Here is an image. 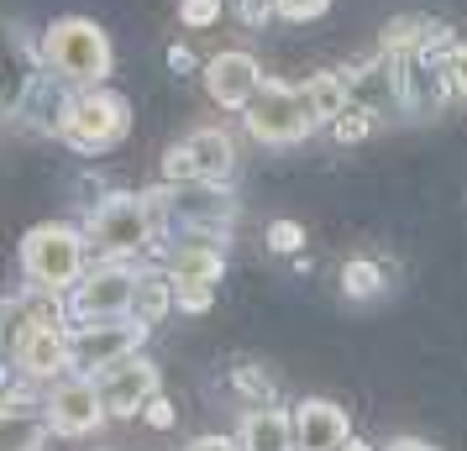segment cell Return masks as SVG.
Returning <instances> with one entry per match:
<instances>
[{
    "label": "cell",
    "instance_id": "6da1fadb",
    "mask_svg": "<svg viewBox=\"0 0 467 451\" xmlns=\"http://www.w3.org/2000/svg\"><path fill=\"white\" fill-rule=\"evenodd\" d=\"M37 64L74 89H100L110 79V68H116V47H110L100 22H89V16H58V22L43 26Z\"/></svg>",
    "mask_w": 467,
    "mask_h": 451
},
{
    "label": "cell",
    "instance_id": "7a4b0ae2",
    "mask_svg": "<svg viewBox=\"0 0 467 451\" xmlns=\"http://www.w3.org/2000/svg\"><path fill=\"white\" fill-rule=\"evenodd\" d=\"M85 237H89V258L95 262H137L148 252H158L163 231H158V215H152L148 194L116 190L89 210Z\"/></svg>",
    "mask_w": 467,
    "mask_h": 451
},
{
    "label": "cell",
    "instance_id": "3957f363",
    "mask_svg": "<svg viewBox=\"0 0 467 451\" xmlns=\"http://www.w3.org/2000/svg\"><path fill=\"white\" fill-rule=\"evenodd\" d=\"M22 283L26 289H37V294H68L74 283L85 279L89 258V237L79 226H68V220H37L32 231L22 237Z\"/></svg>",
    "mask_w": 467,
    "mask_h": 451
},
{
    "label": "cell",
    "instance_id": "277c9868",
    "mask_svg": "<svg viewBox=\"0 0 467 451\" xmlns=\"http://www.w3.org/2000/svg\"><path fill=\"white\" fill-rule=\"evenodd\" d=\"M148 194L152 215H158V231H211V237H226L236 220V194L226 184H205V179H190V184H163V190H142Z\"/></svg>",
    "mask_w": 467,
    "mask_h": 451
},
{
    "label": "cell",
    "instance_id": "5b68a950",
    "mask_svg": "<svg viewBox=\"0 0 467 451\" xmlns=\"http://www.w3.org/2000/svg\"><path fill=\"white\" fill-rule=\"evenodd\" d=\"M242 131L253 142H263V148H299L316 131V116L305 106V89L284 85V79H268L253 95V106L242 110Z\"/></svg>",
    "mask_w": 467,
    "mask_h": 451
},
{
    "label": "cell",
    "instance_id": "8992f818",
    "mask_svg": "<svg viewBox=\"0 0 467 451\" xmlns=\"http://www.w3.org/2000/svg\"><path fill=\"white\" fill-rule=\"evenodd\" d=\"M148 321L137 315H116V321H74L68 325V346H74V373L100 378L106 367L127 363L148 346Z\"/></svg>",
    "mask_w": 467,
    "mask_h": 451
},
{
    "label": "cell",
    "instance_id": "52a82bcc",
    "mask_svg": "<svg viewBox=\"0 0 467 451\" xmlns=\"http://www.w3.org/2000/svg\"><path fill=\"white\" fill-rule=\"evenodd\" d=\"M131 131V106L116 89H79L64 121V142L74 152H110Z\"/></svg>",
    "mask_w": 467,
    "mask_h": 451
},
{
    "label": "cell",
    "instance_id": "ba28073f",
    "mask_svg": "<svg viewBox=\"0 0 467 451\" xmlns=\"http://www.w3.org/2000/svg\"><path fill=\"white\" fill-rule=\"evenodd\" d=\"M68 325L74 321H116L137 304V262H89L85 279L64 294Z\"/></svg>",
    "mask_w": 467,
    "mask_h": 451
},
{
    "label": "cell",
    "instance_id": "9c48e42d",
    "mask_svg": "<svg viewBox=\"0 0 467 451\" xmlns=\"http://www.w3.org/2000/svg\"><path fill=\"white\" fill-rule=\"evenodd\" d=\"M232 173H236V142L226 127H200L163 152V179L169 184H190V179L232 184Z\"/></svg>",
    "mask_w": 467,
    "mask_h": 451
},
{
    "label": "cell",
    "instance_id": "30bf717a",
    "mask_svg": "<svg viewBox=\"0 0 467 451\" xmlns=\"http://www.w3.org/2000/svg\"><path fill=\"white\" fill-rule=\"evenodd\" d=\"M47 420H53L58 436H95L110 420L100 384L85 378V373H68L58 384H47Z\"/></svg>",
    "mask_w": 467,
    "mask_h": 451
},
{
    "label": "cell",
    "instance_id": "8fae6325",
    "mask_svg": "<svg viewBox=\"0 0 467 451\" xmlns=\"http://www.w3.org/2000/svg\"><path fill=\"white\" fill-rule=\"evenodd\" d=\"M100 394H106V409L110 420H137L142 409H148L152 394H163V378H158V363H152L148 352H137V357H127V363L106 367L100 378Z\"/></svg>",
    "mask_w": 467,
    "mask_h": 451
},
{
    "label": "cell",
    "instance_id": "7c38bea8",
    "mask_svg": "<svg viewBox=\"0 0 467 451\" xmlns=\"http://www.w3.org/2000/svg\"><path fill=\"white\" fill-rule=\"evenodd\" d=\"M152 258L169 268L173 279H205L215 283L226 273V237H211V231H169L158 241Z\"/></svg>",
    "mask_w": 467,
    "mask_h": 451
},
{
    "label": "cell",
    "instance_id": "4fadbf2b",
    "mask_svg": "<svg viewBox=\"0 0 467 451\" xmlns=\"http://www.w3.org/2000/svg\"><path fill=\"white\" fill-rule=\"evenodd\" d=\"M11 363L22 378L32 384H58L74 373V346H68V325H37V331H26L22 342L11 346Z\"/></svg>",
    "mask_w": 467,
    "mask_h": 451
},
{
    "label": "cell",
    "instance_id": "5bb4252c",
    "mask_svg": "<svg viewBox=\"0 0 467 451\" xmlns=\"http://www.w3.org/2000/svg\"><path fill=\"white\" fill-rule=\"evenodd\" d=\"M263 85H268L263 64H257L253 53H242V47H226V53H215L211 64H205V95L221 110H247Z\"/></svg>",
    "mask_w": 467,
    "mask_h": 451
},
{
    "label": "cell",
    "instance_id": "9a60e30c",
    "mask_svg": "<svg viewBox=\"0 0 467 451\" xmlns=\"http://www.w3.org/2000/svg\"><path fill=\"white\" fill-rule=\"evenodd\" d=\"M352 441V420L337 399L310 394L295 405V451H341Z\"/></svg>",
    "mask_w": 467,
    "mask_h": 451
},
{
    "label": "cell",
    "instance_id": "2e32d148",
    "mask_svg": "<svg viewBox=\"0 0 467 451\" xmlns=\"http://www.w3.org/2000/svg\"><path fill=\"white\" fill-rule=\"evenodd\" d=\"M394 58H400L404 110H415V116H436V110L446 106V95H457V89H451L446 64H431L425 53H394Z\"/></svg>",
    "mask_w": 467,
    "mask_h": 451
},
{
    "label": "cell",
    "instance_id": "e0dca14e",
    "mask_svg": "<svg viewBox=\"0 0 467 451\" xmlns=\"http://www.w3.org/2000/svg\"><path fill=\"white\" fill-rule=\"evenodd\" d=\"M242 451H295V409L274 405H247L236 420Z\"/></svg>",
    "mask_w": 467,
    "mask_h": 451
},
{
    "label": "cell",
    "instance_id": "ac0fdd59",
    "mask_svg": "<svg viewBox=\"0 0 467 451\" xmlns=\"http://www.w3.org/2000/svg\"><path fill=\"white\" fill-rule=\"evenodd\" d=\"M299 89H305V106H310V116H316V127H337L341 116L358 106V100H352V74H347V68H320V74H310Z\"/></svg>",
    "mask_w": 467,
    "mask_h": 451
},
{
    "label": "cell",
    "instance_id": "d6986e66",
    "mask_svg": "<svg viewBox=\"0 0 467 451\" xmlns=\"http://www.w3.org/2000/svg\"><path fill=\"white\" fill-rule=\"evenodd\" d=\"M58 430L43 409H22V415H0V451H43Z\"/></svg>",
    "mask_w": 467,
    "mask_h": 451
},
{
    "label": "cell",
    "instance_id": "ffe728a7",
    "mask_svg": "<svg viewBox=\"0 0 467 451\" xmlns=\"http://www.w3.org/2000/svg\"><path fill=\"white\" fill-rule=\"evenodd\" d=\"M341 294L347 300H373V294H383V268L373 258L341 262Z\"/></svg>",
    "mask_w": 467,
    "mask_h": 451
},
{
    "label": "cell",
    "instance_id": "44dd1931",
    "mask_svg": "<svg viewBox=\"0 0 467 451\" xmlns=\"http://www.w3.org/2000/svg\"><path fill=\"white\" fill-rule=\"evenodd\" d=\"M232 388L247 399V405H274V378H268L263 367H253V363L232 373Z\"/></svg>",
    "mask_w": 467,
    "mask_h": 451
},
{
    "label": "cell",
    "instance_id": "7402d4cb",
    "mask_svg": "<svg viewBox=\"0 0 467 451\" xmlns=\"http://www.w3.org/2000/svg\"><path fill=\"white\" fill-rule=\"evenodd\" d=\"M299 247H305V226L299 220H274L268 226V252L274 258H295Z\"/></svg>",
    "mask_w": 467,
    "mask_h": 451
},
{
    "label": "cell",
    "instance_id": "603a6c76",
    "mask_svg": "<svg viewBox=\"0 0 467 451\" xmlns=\"http://www.w3.org/2000/svg\"><path fill=\"white\" fill-rule=\"evenodd\" d=\"M179 283V310H190V315H205L215 304V283L205 279H173Z\"/></svg>",
    "mask_w": 467,
    "mask_h": 451
},
{
    "label": "cell",
    "instance_id": "cb8c5ba5",
    "mask_svg": "<svg viewBox=\"0 0 467 451\" xmlns=\"http://www.w3.org/2000/svg\"><path fill=\"white\" fill-rule=\"evenodd\" d=\"M331 11V0H274L278 22H320Z\"/></svg>",
    "mask_w": 467,
    "mask_h": 451
},
{
    "label": "cell",
    "instance_id": "d4e9b609",
    "mask_svg": "<svg viewBox=\"0 0 467 451\" xmlns=\"http://www.w3.org/2000/svg\"><path fill=\"white\" fill-rule=\"evenodd\" d=\"M179 22L184 26H215L221 22V0H184V5H179Z\"/></svg>",
    "mask_w": 467,
    "mask_h": 451
},
{
    "label": "cell",
    "instance_id": "484cf974",
    "mask_svg": "<svg viewBox=\"0 0 467 451\" xmlns=\"http://www.w3.org/2000/svg\"><path fill=\"white\" fill-rule=\"evenodd\" d=\"M142 420H148L152 430H169L173 420H179V409H173V399H169V394H152V399H148V409H142Z\"/></svg>",
    "mask_w": 467,
    "mask_h": 451
},
{
    "label": "cell",
    "instance_id": "4316f807",
    "mask_svg": "<svg viewBox=\"0 0 467 451\" xmlns=\"http://www.w3.org/2000/svg\"><path fill=\"white\" fill-rule=\"evenodd\" d=\"M446 74H451V89L467 100V43H451V47H446Z\"/></svg>",
    "mask_w": 467,
    "mask_h": 451
},
{
    "label": "cell",
    "instance_id": "83f0119b",
    "mask_svg": "<svg viewBox=\"0 0 467 451\" xmlns=\"http://www.w3.org/2000/svg\"><path fill=\"white\" fill-rule=\"evenodd\" d=\"M184 451H242V441L236 436H194Z\"/></svg>",
    "mask_w": 467,
    "mask_h": 451
},
{
    "label": "cell",
    "instance_id": "f1b7e54d",
    "mask_svg": "<svg viewBox=\"0 0 467 451\" xmlns=\"http://www.w3.org/2000/svg\"><path fill=\"white\" fill-rule=\"evenodd\" d=\"M383 451H436V446H431V441H415V436H394Z\"/></svg>",
    "mask_w": 467,
    "mask_h": 451
},
{
    "label": "cell",
    "instance_id": "f546056e",
    "mask_svg": "<svg viewBox=\"0 0 467 451\" xmlns=\"http://www.w3.org/2000/svg\"><path fill=\"white\" fill-rule=\"evenodd\" d=\"M341 451H379V446H368V441H358V436H352V441H347Z\"/></svg>",
    "mask_w": 467,
    "mask_h": 451
}]
</instances>
